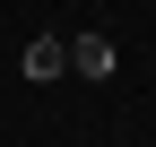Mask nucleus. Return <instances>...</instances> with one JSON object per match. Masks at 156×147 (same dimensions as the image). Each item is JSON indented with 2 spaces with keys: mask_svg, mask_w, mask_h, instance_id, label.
Wrapping results in <instances>:
<instances>
[{
  "mask_svg": "<svg viewBox=\"0 0 156 147\" xmlns=\"http://www.w3.org/2000/svg\"><path fill=\"white\" fill-rule=\"evenodd\" d=\"M69 78H113V35H78L69 43Z\"/></svg>",
  "mask_w": 156,
  "mask_h": 147,
  "instance_id": "2",
  "label": "nucleus"
},
{
  "mask_svg": "<svg viewBox=\"0 0 156 147\" xmlns=\"http://www.w3.org/2000/svg\"><path fill=\"white\" fill-rule=\"evenodd\" d=\"M17 78H35V87H52V78H69V43H61V35H35V43L17 52Z\"/></svg>",
  "mask_w": 156,
  "mask_h": 147,
  "instance_id": "1",
  "label": "nucleus"
}]
</instances>
